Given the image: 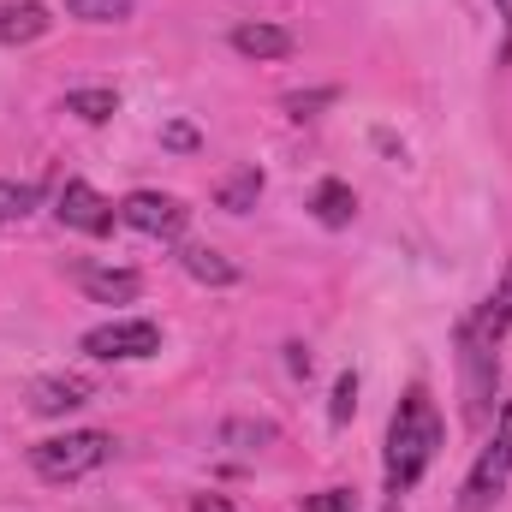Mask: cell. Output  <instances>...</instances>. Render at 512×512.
Returning a JSON list of instances; mask_svg holds the SVG:
<instances>
[{
	"mask_svg": "<svg viewBox=\"0 0 512 512\" xmlns=\"http://www.w3.org/2000/svg\"><path fill=\"white\" fill-rule=\"evenodd\" d=\"M507 477H512V405H501L495 441L477 453V465H471V477H465V501H459V512H489L495 495L507 489Z\"/></svg>",
	"mask_w": 512,
	"mask_h": 512,
	"instance_id": "obj_3",
	"label": "cell"
},
{
	"mask_svg": "<svg viewBox=\"0 0 512 512\" xmlns=\"http://www.w3.org/2000/svg\"><path fill=\"white\" fill-rule=\"evenodd\" d=\"M66 12L84 18V24H126L137 12V0H66Z\"/></svg>",
	"mask_w": 512,
	"mask_h": 512,
	"instance_id": "obj_17",
	"label": "cell"
},
{
	"mask_svg": "<svg viewBox=\"0 0 512 512\" xmlns=\"http://www.w3.org/2000/svg\"><path fill=\"white\" fill-rule=\"evenodd\" d=\"M304 512H352V489H322V495H304Z\"/></svg>",
	"mask_w": 512,
	"mask_h": 512,
	"instance_id": "obj_22",
	"label": "cell"
},
{
	"mask_svg": "<svg viewBox=\"0 0 512 512\" xmlns=\"http://www.w3.org/2000/svg\"><path fill=\"white\" fill-rule=\"evenodd\" d=\"M66 114H78V120L102 126V120H114V114H120V96H114V90H72V96H66Z\"/></svg>",
	"mask_w": 512,
	"mask_h": 512,
	"instance_id": "obj_16",
	"label": "cell"
},
{
	"mask_svg": "<svg viewBox=\"0 0 512 512\" xmlns=\"http://www.w3.org/2000/svg\"><path fill=\"white\" fill-rule=\"evenodd\" d=\"M441 453V417H435V399L423 387H411L387 423V495H405L423 483V471L435 465Z\"/></svg>",
	"mask_w": 512,
	"mask_h": 512,
	"instance_id": "obj_1",
	"label": "cell"
},
{
	"mask_svg": "<svg viewBox=\"0 0 512 512\" xmlns=\"http://www.w3.org/2000/svg\"><path fill=\"white\" fill-rule=\"evenodd\" d=\"M114 459V435L102 429H72V435H54V441H36L30 447V465L42 483H78L90 471H102Z\"/></svg>",
	"mask_w": 512,
	"mask_h": 512,
	"instance_id": "obj_2",
	"label": "cell"
},
{
	"mask_svg": "<svg viewBox=\"0 0 512 512\" xmlns=\"http://www.w3.org/2000/svg\"><path fill=\"white\" fill-rule=\"evenodd\" d=\"M334 96H340V90H292V96H286V114H292V120H310V114L328 108Z\"/></svg>",
	"mask_w": 512,
	"mask_h": 512,
	"instance_id": "obj_21",
	"label": "cell"
},
{
	"mask_svg": "<svg viewBox=\"0 0 512 512\" xmlns=\"http://www.w3.org/2000/svg\"><path fill=\"white\" fill-rule=\"evenodd\" d=\"M256 197H262V167H239V173H227V179H221V191H215V203H221L227 215L256 209Z\"/></svg>",
	"mask_w": 512,
	"mask_h": 512,
	"instance_id": "obj_15",
	"label": "cell"
},
{
	"mask_svg": "<svg viewBox=\"0 0 512 512\" xmlns=\"http://www.w3.org/2000/svg\"><path fill=\"white\" fill-rule=\"evenodd\" d=\"M179 268L191 274V280H203V286H233L239 280V262L221 251H209V245H185L179 251Z\"/></svg>",
	"mask_w": 512,
	"mask_h": 512,
	"instance_id": "obj_12",
	"label": "cell"
},
{
	"mask_svg": "<svg viewBox=\"0 0 512 512\" xmlns=\"http://www.w3.org/2000/svg\"><path fill=\"white\" fill-rule=\"evenodd\" d=\"M36 185H18V179H0V221H24L36 209Z\"/></svg>",
	"mask_w": 512,
	"mask_h": 512,
	"instance_id": "obj_18",
	"label": "cell"
},
{
	"mask_svg": "<svg viewBox=\"0 0 512 512\" xmlns=\"http://www.w3.org/2000/svg\"><path fill=\"white\" fill-rule=\"evenodd\" d=\"M310 209H316V221H322V227H352L358 197H352V185H346V179H322V185H316V197H310Z\"/></svg>",
	"mask_w": 512,
	"mask_h": 512,
	"instance_id": "obj_13",
	"label": "cell"
},
{
	"mask_svg": "<svg viewBox=\"0 0 512 512\" xmlns=\"http://www.w3.org/2000/svg\"><path fill=\"white\" fill-rule=\"evenodd\" d=\"M221 441H227V447H268V441H274V423H245V417H233V423L221 429Z\"/></svg>",
	"mask_w": 512,
	"mask_h": 512,
	"instance_id": "obj_19",
	"label": "cell"
},
{
	"mask_svg": "<svg viewBox=\"0 0 512 512\" xmlns=\"http://www.w3.org/2000/svg\"><path fill=\"white\" fill-rule=\"evenodd\" d=\"M120 221L137 227V233H149V239H179L185 221H191V209L179 197H167V191H131L126 203H120Z\"/></svg>",
	"mask_w": 512,
	"mask_h": 512,
	"instance_id": "obj_6",
	"label": "cell"
},
{
	"mask_svg": "<svg viewBox=\"0 0 512 512\" xmlns=\"http://www.w3.org/2000/svg\"><path fill=\"white\" fill-rule=\"evenodd\" d=\"M72 280H78L96 304H131V298L143 292V274H137V268H96V262H78Z\"/></svg>",
	"mask_w": 512,
	"mask_h": 512,
	"instance_id": "obj_8",
	"label": "cell"
},
{
	"mask_svg": "<svg viewBox=\"0 0 512 512\" xmlns=\"http://www.w3.org/2000/svg\"><path fill=\"white\" fill-rule=\"evenodd\" d=\"M286 364H292V376H310V352L304 346H286Z\"/></svg>",
	"mask_w": 512,
	"mask_h": 512,
	"instance_id": "obj_24",
	"label": "cell"
},
{
	"mask_svg": "<svg viewBox=\"0 0 512 512\" xmlns=\"http://www.w3.org/2000/svg\"><path fill=\"white\" fill-rule=\"evenodd\" d=\"M352 411H358V376L346 370V376L334 382V405H328V417H334V423H352Z\"/></svg>",
	"mask_w": 512,
	"mask_h": 512,
	"instance_id": "obj_20",
	"label": "cell"
},
{
	"mask_svg": "<svg viewBox=\"0 0 512 512\" xmlns=\"http://www.w3.org/2000/svg\"><path fill=\"white\" fill-rule=\"evenodd\" d=\"M387 512H399V507H387Z\"/></svg>",
	"mask_w": 512,
	"mask_h": 512,
	"instance_id": "obj_27",
	"label": "cell"
},
{
	"mask_svg": "<svg viewBox=\"0 0 512 512\" xmlns=\"http://www.w3.org/2000/svg\"><path fill=\"white\" fill-rule=\"evenodd\" d=\"M459 358H465V417L483 423L495 411V352L471 322H459Z\"/></svg>",
	"mask_w": 512,
	"mask_h": 512,
	"instance_id": "obj_5",
	"label": "cell"
},
{
	"mask_svg": "<svg viewBox=\"0 0 512 512\" xmlns=\"http://www.w3.org/2000/svg\"><path fill=\"white\" fill-rule=\"evenodd\" d=\"M233 48L245 60H286L292 54V30H280V24H239L233 30Z\"/></svg>",
	"mask_w": 512,
	"mask_h": 512,
	"instance_id": "obj_11",
	"label": "cell"
},
{
	"mask_svg": "<svg viewBox=\"0 0 512 512\" xmlns=\"http://www.w3.org/2000/svg\"><path fill=\"white\" fill-rule=\"evenodd\" d=\"M48 6L42 0H6L0 6V42L6 48H24V42H36V36H48Z\"/></svg>",
	"mask_w": 512,
	"mask_h": 512,
	"instance_id": "obj_10",
	"label": "cell"
},
{
	"mask_svg": "<svg viewBox=\"0 0 512 512\" xmlns=\"http://www.w3.org/2000/svg\"><path fill=\"white\" fill-rule=\"evenodd\" d=\"M84 352L102 364H131V358H155L161 352V328L149 316H126V322H102L84 334Z\"/></svg>",
	"mask_w": 512,
	"mask_h": 512,
	"instance_id": "obj_4",
	"label": "cell"
},
{
	"mask_svg": "<svg viewBox=\"0 0 512 512\" xmlns=\"http://www.w3.org/2000/svg\"><path fill=\"white\" fill-rule=\"evenodd\" d=\"M495 12H501V24H507V48H512V0H495Z\"/></svg>",
	"mask_w": 512,
	"mask_h": 512,
	"instance_id": "obj_26",
	"label": "cell"
},
{
	"mask_svg": "<svg viewBox=\"0 0 512 512\" xmlns=\"http://www.w3.org/2000/svg\"><path fill=\"white\" fill-rule=\"evenodd\" d=\"M471 328H477L489 346H495V340H501V334L512 328V262H507V274H501V286L489 292V304L477 310V322H471Z\"/></svg>",
	"mask_w": 512,
	"mask_h": 512,
	"instance_id": "obj_14",
	"label": "cell"
},
{
	"mask_svg": "<svg viewBox=\"0 0 512 512\" xmlns=\"http://www.w3.org/2000/svg\"><path fill=\"white\" fill-rule=\"evenodd\" d=\"M191 512H233V507H227L221 495H197V507H191Z\"/></svg>",
	"mask_w": 512,
	"mask_h": 512,
	"instance_id": "obj_25",
	"label": "cell"
},
{
	"mask_svg": "<svg viewBox=\"0 0 512 512\" xmlns=\"http://www.w3.org/2000/svg\"><path fill=\"white\" fill-rule=\"evenodd\" d=\"M60 227H72V233H90V239H102V233H114V221H120V209L96 191V185H84V179H66L60 185Z\"/></svg>",
	"mask_w": 512,
	"mask_h": 512,
	"instance_id": "obj_7",
	"label": "cell"
},
{
	"mask_svg": "<svg viewBox=\"0 0 512 512\" xmlns=\"http://www.w3.org/2000/svg\"><path fill=\"white\" fill-rule=\"evenodd\" d=\"M90 376H42V382L30 387V411L36 417H66V411H78V405H90Z\"/></svg>",
	"mask_w": 512,
	"mask_h": 512,
	"instance_id": "obj_9",
	"label": "cell"
},
{
	"mask_svg": "<svg viewBox=\"0 0 512 512\" xmlns=\"http://www.w3.org/2000/svg\"><path fill=\"white\" fill-rule=\"evenodd\" d=\"M161 143H167V149H197L203 137H197V126H185V120H173V126L161 131Z\"/></svg>",
	"mask_w": 512,
	"mask_h": 512,
	"instance_id": "obj_23",
	"label": "cell"
}]
</instances>
